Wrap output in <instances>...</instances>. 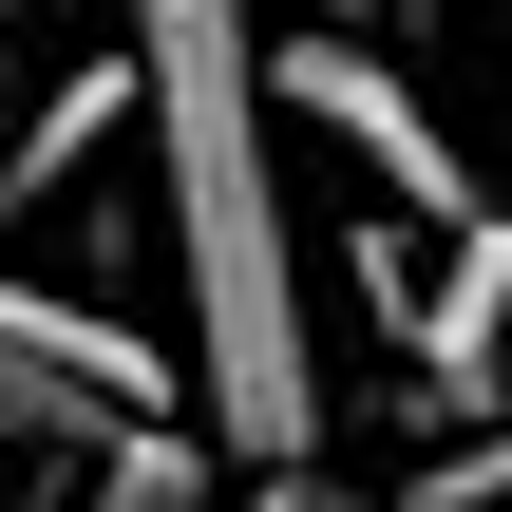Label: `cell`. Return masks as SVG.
<instances>
[{"label": "cell", "mask_w": 512, "mask_h": 512, "mask_svg": "<svg viewBox=\"0 0 512 512\" xmlns=\"http://www.w3.org/2000/svg\"><path fill=\"white\" fill-rule=\"evenodd\" d=\"M114 133H152V76L133 57H76L19 133H0V209H38V190H76V152H114Z\"/></svg>", "instance_id": "obj_3"}, {"label": "cell", "mask_w": 512, "mask_h": 512, "mask_svg": "<svg viewBox=\"0 0 512 512\" xmlns=\"http://www.w3.org/2000/svg\"><path fill=\"white\" fill-rule=\"evenodd\" d=\"M323 19H361V38H418V19H437V0H323Z\"/></svg>", "instance_id": "obj_7"}, {"label": "cell", "mask_w": 512, "mask_h": 512, "mask_svg": "<svg viewBox=\"0 0 512 512\" xmlns=\"http://www.w3.org/2000/svg\"><path fill=\"white\" fill-rule=\"evenodd\" d=\"M76 512H209V437H171V418H114V437L76 456Z\"/></svg>", "instance_id": "obj_4"}, {"label": "cell", "mask_w": 512, "mask_h": 512, "mask_svg": "<svg viewBox=\"0 0 512 512\" xmlns=\"http://www.w3.org/2000/svg\"><path fill=\"white\" fill-rule=\"evenodd\" d=\"M247 512H361V494H323V475H247Z\"/></svg>", "instance_id": "obj_6"}, {"label": "cell", "mask_w": 512, "mask_h": 512, "mask_svg": "<svg viewBox=\"0 0 512 512\" xmlns=\"http://www.w3.org/2000/svg\"><path fill=\"white\" fill-rule=\"evenodd\" d=\"M494 133H512V0H494Z\"/></svg>", "instance_id": "obj_8"}, {"label": "cell", "mask_w": 512, "mask_h": 512, "mask_svg": "<svg viewBox=\"0 0 512 512\" xmlns=\"http://www.w3.org/2000/svg\"><path fill=\"white\" fill-rule=\"evenodd\" d=\"M266 95H285L304 133H342V152H361V171L399 190V228H475V209H512L494 171L456 152V114H437V95H418V76H399V57L361 38V19H323V38H285V57H266Z\"/></svg>", "instance_id": "obj_2"}, {"label": "cell", "mask_w": 512, "mask_h": 512, "mask_svg": "<svg viewBox=\"0 0 512 512\" xmlns=\"http://www.w3.org/2000/svg\"><path fill=\"white\" fill-rule=\"evenodd\" d=\"M19 19H38V0H0V38H19Z\"/></svg>", "instance_id": "obj_9"}, {"label": "cell", "mask_w": 512, "mask_h": 512, "mask_svg": "<svg viewBox=\"0 0 512 512\" xmlns=\"http://www.w3.org/2000/svg\"><path fill=\"white\" fill-rule=\"evenodd\" d=\"M133 76H152V190H171V266H190L209 456L304 475L323 456V304H304V228H285L266 38H247V0H133Z\"/></svg>", "instance_id": "obj_1"}, {"label": "cell", "mask_w": 512, "mask_h": 512, "mask_svg": "<svg viewBox=\"0 0 512 512\" xmlns=\"http://www.w3.org/2000/svg\"><path fill=\"white\" fill-rule=\"evenodd\" d=\"M512 494V418L494 437H456V456H418V475H399V512H494Z\"/></svg>", "instance_id": "obj_5"}, {"label": "cell", "mask_w": 512, "mask_h": 512, "mask_svg": "<svg viewBox=\"0 0 512 512\" xmlns=\"http://www.w3.org/2000/svg\"><path fill=\"white\" fill-rule=\"evenodd\" d=\"M0 133H19V114H0Z\"/></svg>", "instance_id": "obj_10"}]
</instances>
